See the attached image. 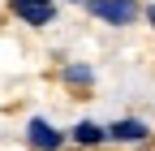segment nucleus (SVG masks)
<instances>
[{
  "label": "nucleus",
  "mask_w": 155,
  "mask_h": 151,
  "mask_svg": "<svg viewBox=\"0 0 155 151\" xmlns=\"http://www.w3.org/2000/svg\"><path fill=\"white\" fill-rule=\"evenodd\" d=\"M104 138H112V143H147L151 138V125L138 121V117H121V121L104 125Z\"/></svg>",
  "instance_id": "obj_4"
},
{
  "label": "nucleus",
  "mask_w": 155,
  "mask_h": 151,
  "mask_svg": "<svg viewBox=\"0 0 155 151\" xmlns=\"http://www.w3.org/2000/svg\"><path fill=\"white\" fill-rule=\"evenodd\" d=\"M13 17H22L26 26H52L56 5L52 0H13Z\"/></svg>",
  "instance_id": "obj_3"
},
{
  "label": "nucleus",
  "mask_w": 155,
  "mask_h": 151,
  "mask_svg": "<svg viewBox=\"0 0 155 151\" xmlns=\"http://www.w3.org/2000/svg\"><path fill=\"white\" fill-rule=\"evenodd\" d=\"M147 22H151V26H155V5H151V9H147Z\"/></svg>",
  "instance_id": "obj_7"
},
{
  "label": "nucleus",
  "mask_w": 155,
  "mask_h": 151,
  "mask_svg": "<svg viewBox=\"0 0 155 151\" xmlns=\"http://www.w3.org/2000/svg\"><path fill=\"white\" fill-rule=\"evenodd\" d=\"M65 82L91 86V82H95V69H91V65H65Z\"/></svg>",
  "instance_id": "obj_6"
},
{
  "label": "nucleus",
  "mask_w": 155,
  "mask_h": 151,
  "mask_svg": "<svg viewBox=\"0 0 155 151\" xmlns=\"http://www.w3.org/2000/svg\"><path fill=\"white\" fill-rule=\"evenodd\" d=\"M69 138H73L78 147H95V143H104V125H95V121H78V125L69 129Z\"/></svg>",
  "instance_id": "obj_5"
},
{
  "label": "nucleus",
  "mask_w": 155,
  "mask_h": 151,
  "mask_svg": "<svg viewBox=\"0 0 155 151\" xmlns=\"http://www.w3.org/2000/svg\"><path fill=\"white\" fill-rule=\"evenodd\" d=\"M26 138H30V147H35V151H61V143H65V134H61V129H56L48 117H30Z\"/></svg>",
  "instance_id": "obj_2"
},
{
  "label": "nucleus",
  "mask_w": 155,
  "mask_h": 151,
  "mask_svg": "<svg viewBox=\"0 0 155 151\" xmlns=\"http://www.w3.org/2000/svg\"><path fill=\"white\" fill-rule=\"evenodd\" d=\"M86 9H91L95 17H104L108 26H134L138 13H142L138 0H86Z\"/></svg>",
  "instance_id": "obj_1"
},
{
  "label": "nucleus",
  "mask_w": 155,
  "mask_h": 151,
  "mask_svg": "<svg viewBox=\"0 0 155 151\" xmlns=\"http://www.w3.org/2000/svg\"><path fill=\"white\" fill-rule=\"evenodd\" d=\"M78 5H82V0H78Z\"/></svg>",
  "instance_id": "obj_8"
}]
</instances>
